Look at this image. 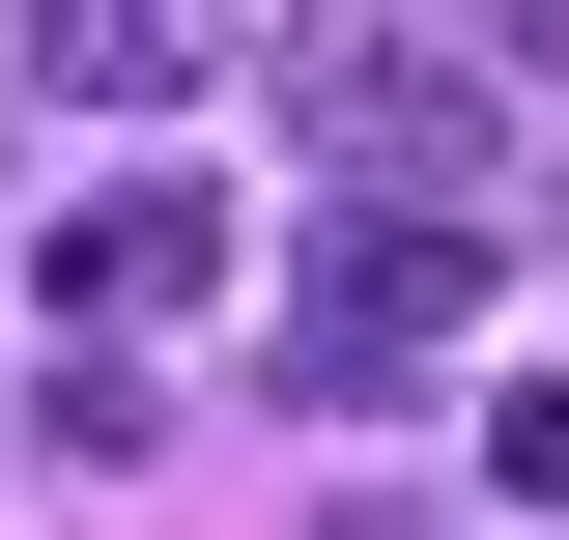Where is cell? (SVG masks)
<instances>
[{"label":"cell","instance_id":"cell-1","mask_svg":"<svg viewBox=\"0 0 569 540\" xmlns=\"http://www.w3.org/2000/svg\"><path fill=\"white\" fill-rule=\"evenodd\" d=\"M485 313V200H342L284 257V399H427Z\"/></svg>","mask_w":569,"mask_h":540},{"label":"cell","instance_id":"cell-2","mask_svg":"<svg viewBox=\"0 0 569 540\" xmlns=\"http://www.w3.org/2000/svg\"><path fill=\"white\" fill-rule=\"evenodd\" d=\"M284 114L342 142V200H456L485 171V58H399V29H284Z\"/></svg>","mask_w":569,"mask_h":540},{"label":"cell","instance_id":"cell-3","mask_svg":"<svg viewBox=\"0 0 569 540\" xmlns=\"http://www.w3.org/2000/svg\"><path fill=\"white\" fill-rule=\"evenodd\" d=\"M200 284H228V200H200V171H114V200L58 228V313H86V341H171Z\"/></svg>","mask_w":569,"mask_h":540},{"label":"cell","instance_id":"cell-4","mask_svg":"<svg viewBox=\"0 0 569 540\" xmlns=\"http://www.w3.org/2000/svg\"><path fill=\"white\" fill-rule=\"evenodd\" d=\"M200 58H228V0H29V86L58 114H171Z\"/></svg>","mask_w":569,"mask_h":540},{"label":"cell","instance_id":"cell-5","mask_svg":"<svg viewBox=\"0 0 569 540\" xmlns=\"http://www.w3.org/2000/svg\"><path fill=\"white\" fill-rule=\"evenodd\" d=\"M485 483H512V512H569V370H512V399H485Z\"/></svg>","mask_w":569,"mask_h":540},{"label":"cell","instance_id":"cell-6","mask_svg":"<svg viewBox=\"0 0 569 540\" xmlns=\"http://www.w3.org/2000/svg\"><path fill=\"white\" fill-rule=\"evenodd\" d=\"M485 58H512V86H569V0H485Z\"/></svg>","mask_w":569,"mask_h":540}]
</instances>
